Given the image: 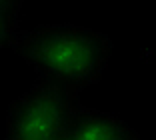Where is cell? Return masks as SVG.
Here are the masks:
<instances>
[{"instance_id": "2", "label": "cell", "mask_w": 156, "mask_h": 140, "mask_svg": "<svg viewBox=\"0 0 156 140\" xmlns=\"http://www.w3.org/2000/svg\"><path fill=\"white\" fill-rule=\"evenodd\" d=\"M78 104V92L36 78L34 86L12 100L6 112L8 140H64L68 118Z\"/></svg>"}, {"instance_id": "5", "label": "cell", "mask_w": 156, "mask_h": 140, "mask_svg": "<svg viewBox=\"0 0 156 140\" xmlns=\"http://www.w3.org/2000/svg\"><path fill=\"white\" fill-rule=\"evenodd\" d=\"M20 6L22 0H0V8L8 14L14 22H18V14H20Z\"/></svg>"}, {"instance_id": "3", "label": "cell", "mask_w": 156, "mask_h": 140, "mask_svg": "<svg viewBox=\"0 0 156 140\" xmlns=\"http://www.w3.org/2000/svg\"><path fill=\"white\" fill-rule=\"evenodd\" d=\"M140 134L110 112L86 108L78 102L68 118L64 140H138Z\"/></svg>"}, {"instance_id": "4", "label": "cell", "mask_w": 156, "mask_h": 140, "mask_svg": "<svg viewBox=\"0 0 156 140\" xmlns=\"http://www.w3.org/2000/svg\"><path fill=\"white\" fill-rule=\"evenodd\" d=\"M16 32H18V22H14L8 14L0 8V48L10 44Z\"/></svg>"}, {"instance_id": "1", "label": "cell", "mask_w": 156, "mask_h": 140, "mask_svg": "<svg viewBox=\"0 0 156 140\" xmlns=\"http://www.w3.org/2000/svg\"><path fill=\"white\" fill-rule=\"evenodd\" d=\"M10 46L36 76L78 94L102 78L112 54V40L106 34L76 24H42L16 32Z\"/></svg>"}]
</instances>
